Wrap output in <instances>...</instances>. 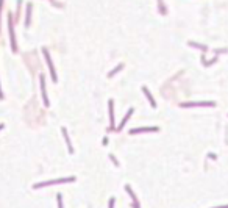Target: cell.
Here are the masks:
<instances>
[{
    "label": "cell",
    "mask_w": 228,
    "mask_h": 208,
    "mask_svg": "<svg viewBox=\"0 0 228 208\" xmlns=\"http://www.w3.org/2000/svg\"><path fill=\"white\" fill-rule=\"evenodd\" d=\"M75 177H67V178H56V180H48V182H42V183H36L33 188L35 189H39V188H44V186H50V185H59V183H70L74 182Z\"/></svg>",
    "instance_id": "1"
},
{
    "label": "cell",
    "mask_w": 228,
    "mask_h": 208,
    "mask_svg": "<svg viewBox=\"0 0 228 208\" xmlns=\"http://www.w3.org/2000/svg\"><path fill=\"white\" fill-rule=\"evenodd\" d=\"M44 55H45V59H47V63H48V67H50V70H52V77H53V80H56V75H55V69H53V64H52V59H50V57H48V53L44 50Z\"/></svg>",
    "instance_id": "2"
},
{
    "label": "cell",
    "mask_w": 228,
    "mask_h": 208,
    "mask_svg": "<svg viewBox=\"0 0 228 208\" xmlns=\"http://www.w3.org/2000/svg\"><path fill=\"white\" fill-rule=\"evenodd\" d=\"M158 128L156 127H149V128H134L131 130V135H136V133H144V131H156Z\"/></svg>",
    "instance_id": "3"
},
{
    "label": "cell",
    "mask_w": 228,
    "mask_h": 208,
    "mask_svg": "<svg viewBox=\"0 0 228 208\" xmlns=\"http://www.w3.org/2000/svg\"><path fill=\"white\" fill-rule=\"evenodd\" d=\"M41 88H42V99H44L45 105H48V100H47V96H45V86H44V77H41Z\"/></svg>",
    "instance_id": "4"
},
{
    "label": "cell",
    "mask_w": 228,
    "mask_h": 208,
    "mask_svg": "<svg viewBox=\"0 0 228 208\" xmlns=\"http://www.w3.org/2000/svg\"><path fill=\"white\" fill-rule=\"evenodd\" d=\"M110 120H111V130L114 128V113H113V100H110Z\"/></svg>",
    "instance_id": "5"
},
{
    "label": "cell",
    "mask_w": 228,
    "mask_h": 208,
    "mask_svg": "<svg viewBox=\"0 0 228 208\" xmlns=\"http://www.w3.org/2000/svg\"><path fill=\"white\" fill-rule=\"evenodd\" d=\"M125 191H127V193L130 194V197H131V199H133V202H134V204H138V199H136V196H134V193L131 191V188H130L128 185L125 186Z\"/></svg>",
    "instance_id": "6"
},
{
    "label": "cell",
    "mask_w": 228,
    "mask_h": 208,
    "mask_svg": "<svg viewBox=\"0 0 228 208\" xmlns=\"http://www.w3.org/2000/svg\"><path fill=\"white\" fill-rule=\"evenodd\" d=\"M131 113H133V109H130V111L127 113V116H125V117H123V120H122V124H120V125H119V128H117V130H122V128H123V125H125V122H127V120H128V117H130V116H131Z\"/></svg>",
    "instance_id": "7"
},
{
    "label": "cell",
    "mask_w": 228,
    "mask_h": 208,
    "mask_svg": "<svg viewBox=\"0 0 228 208\" xmlns=\"http://www.w3.org/2000/svg\"><path fill=\"white\" fill-rule=\"evenodd\" d=\"M63 133H64V138H66V142H67V149H69V152L72 153L74 152V149H72V144H70V141H69V138H67V131L63 128Z\"/></svg>",
    "instance_id": "8"
},
{
    "label": "cell",
    "mask_w": 228,
    "mask_h": 208,
    "mask_svg": "<svg viewBox=\"0 0 228 208\" xmlns=\"http://www.w3.org/2000/svg\"><path fill=\"white\" fill-rule=\"evenodd\" d=\"M144 92H145V96H147V99L150 100V103H152V107H155V100H153V97L150 96V92L147 91V88H144Z\"/></svg>",
    "instance_id": "9"
},
{
    "label": "cell",
    "mask_w": 228,
    "mask_h": 208,
    "mask_svg": "<svg viewBox=\"0 0 228 208\" xmlns=\"http://www.w3.org/2000/svg\"><path fill=\"white\" fill-rule=\"evenodd\" d=\"M56 199H58V208H63V196L56 194Z\"/></svg>",
    "instance_id": "10"
},
{
    "label": "cell",
    "mask_w": 228,
    "mask_h": 208,
    "mask_svg": "<svg viewBox=\"0 0 228 208\" xmlns=\"http://www.w3.org/2000/svg\"><path fill=\"white\" fill-rule=\"evenodd\" d=\"M120 69H122V64H120V66H119V67H117V69H114V70H113V72L110 74V77H113V75H114V74H116V72H119V70H120Z\"/></svg>",
    "instance_id": "11"
},
{
    "label": "cell",
    "mask_w": 228,
    "mask_h": 208,
    "mask_svg": "<svg viewBox=\"0 0 228 208\" xmlns=\"http://www.w3.org/2000/svg\"><path fill=\"white\" fill-rule=\"evenodd\" d=\"M108 208H114V199H110V207Z\"/></svg>",
    "instance_id": "12"
},
{
    "label": "cell",
    "mask_w": 228,
    "mask_h": 208,
    "mask_svg": "<svg viewBox=\"0 0 228 208\" xmlns=\"http://www.w3.org/2000/svg\"><path fill=\"white\" fill-rule=\"evenodd\" d=\"M216 208H228V205H224V207H216Z\"/></svg>",
    "instance_id": "13"
}]
</instances>
